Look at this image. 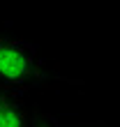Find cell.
Instances as JSON below:
<instances>
[{
  "mask_svg": "<svg viewBox=\"0 0 120 127\" xmlns=\"http://www.w3.org/2000/svg\"><path fill=\"white\" fill-rule=\"evenodd\" d=\"M83 81L60 74L46 65L32 44L0 35V88L19 95L30 90H58L62 86H81Z\"/></svg>",
  "mask_w": 120,
  "mask_h": 127,
  "instance_id": "obj_1",
  "label": "cell"
},
{
  "mask_svg": "<svg viewBox=\"0 0 120 127\" xmlns=\"http://www.w3.org/2000/svg\"><path fill=\"white\" fill-rule=\"evenodd\" d=\"M32 104L19 93L0 88V127H30Z\"/></svg>",
  "mask_w": 120,
  "mask_h": 127,
  "instance_id": "obj_2",
  "label": "cell"
},
{
  "mask_svg": "<svg viewBox=\"0 0 120 127\" xmlns=\"http://www.w3.org/2000/svg\"><path fill=\"white\" fill-rule=\"evenodd\" d=\"M30 127H62L56 116H51L49 111H44L42 106L32 104V118H30Z\"/></svg>",
  "mask_w": 120,
  "mask_h": 127,
  "instance_id": "obj_3",
  "label": "cell"
},
{
  "mask_svg": "<svg viewBox=\"0 0 120 127\" xmlns=\"http://www.w3.org/2000/svg\"><path fill=\"white\" fill-rule=\"evenodd\" d=\"M90 127H113V125H102V123H90Z\"/></svg>",
  "mask_w": 120,
  "mask_h": 127,
  "instance_id": "obj_4",
  "label": "cell"
},
{
  "mask_svg": "<svg viewBox=\"0 0 120 127\" xmlns=\"http://www.w3.org/2000/svg\"><path fill=\"white\" fill-rule=\"evenodd\" d=\"M79 127H90V123H86V125H79Z\"/></svg>",
  "mask_w": 120,
  "mask_h": 127,
  "instance_id": "obj_5",
  "label": "cell"
}]
</instances>
